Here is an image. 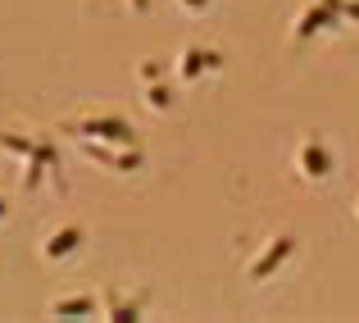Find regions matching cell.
I'll return each mask as SVG.
<instances>
[{
	"instance_id": "obj_1",
	"label": "cell",
	"mask_w": 359,
	"mask_h": 323,
	"mask_svg": "<svg viewBox=\"0 0 359 323\" xmlns=\"http://www.w3.org/2000/svg\"><path fill=\"white\" fill-rule=\"evenodd\" d=\"M73 242H78V228H69V232H55L50 242H46V255H50V260H60V255H73Z\"/></svg>"
}]
</instances>
